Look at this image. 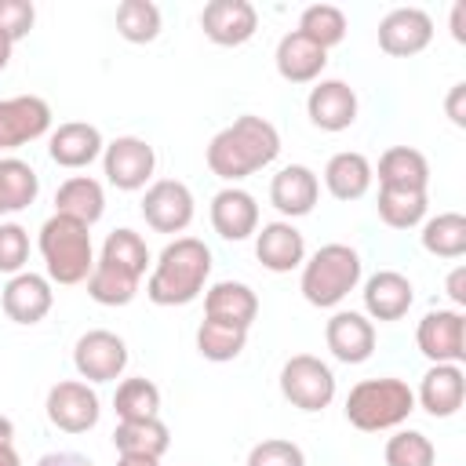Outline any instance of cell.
I'll use <instances>...</instances> for the list:
<instances>
[{
	"label": "cell",
	"instance_id": "6da1fadb",
	"mask_svg": "<svg viewBox=\"0 0 466 466\" xmlns=\"http://www.w3.org/2000/svg\"><path fill=\"white\" fill-rule=\"evenodd\" d=\"M277 153H280L277 127L266 116L244 113L208 142V167H211V175H218L226 182H240V178L255 175L258 167L273 164Z\"/></svg>",
	"mask_w": 466,
	"mask_h": 466
},
{
	"label": "cell",
	"instance_id": "7a4b0ae2",
	"mask_svg": "<svg viewBox=\"0 0 466 466\" xmlns=\"http://www.w3.org/2000/svg\"><path fill=\"white\" fill-rule=\"evenodd\" d=\"M211 277V248L197 237H175L149 273L146 295L157 306H186L193 302Z\"/></svg>",
	"mask_w": 466,
	"mask_h": 466
},
{
	"label": "cell",
	"instance_id": "3957f363",
	"mask_svg": "<svg viewBox=\"0 0 466 466\" xmlns=\"http://www.w3.org/2000/svg\"><path fill=\"white\" fill-rule=\"evenodd\" d=\"M91 226L69 218V215H51L40 226V255L47 266V280L55 284H84L95 269V251H91Z\"/></svg>",
	"mask_w": 466,
	"mask_h": 466
},
{
	"label": "cell",
	"instance_id": "277c9868",
	"mask_svg": "<svg viewBox=\"0 0 466 466\" xmlns=\"http://www.w3.org/2000/svg\"><path fill=\"white\" fill-rule=\"evenodd\" d=\"M411 411H415V393L404 379H393V375L364 379L346 397V419L364 433L397 430Z\"/></svg>",
	"mask_w": 466,
	"mask_h": 466
},
{
	"label": "cell",
	"instance_id": "5b68a950",
	"mask_svg": "<svg viewBox=\"0 0 466 466\" xmlns=\"http://www.w3.org/2000/svg\"><path fill=\"white\" fill-rule=\"evenodd\" d=\"M360 284V255L350 244H324L302 262L299 291L317 309H335Z\"/></svg>",
	"mask_w": 466,
	"mask_h": 466
},
{
	"label": "cell",
	"instance_id": "8992f818",
	"mask_svg": "<svg viewBox=\"0 0 466 466\" xmlns=\"http://www.w3.org/2000/svg\"><path fill=\"white\" fill-rule=\"evenodd\" d=\"M280 393L302 411H324L335 400V371L313 353H295L280 368Z\"/></svg>",
	"mask_w": 466,
	"mask_h": 466
},
{
	"label": "cell",
	"instance_id": "52a82bcc",
	"mask_svg": "<svg viewBox=\"0 0 466 466\" xmlns=\"http://www.w3.org/2000/svg\"><path fill=\"white\" fill-rule=\"evenodd\" d=\"M153 167H157V153L138 135H120L102 149V171H106L109 186H116L124 193L146 189V182L153 178Z\"/></svg>",
	"mask_w": 466,
	"mask_h": 466
},
{
	"label": "cell",
	"instance_id": "ba28073f",
	"mask_svg": "<svg viewBox=\"0 0 466 466\" xmlns=\"http://www.w3.org/2000/svg\"><path fill=\"white\" fill-rule=\"evenodd\" d=\"M44 411H47V422L62 433H87L102 408H98V393L80 382V379H62L47 390V400H44Z\"/></svg>",
	"mask_w": 466,
	"mask_h": 466
},
{
	"label": "cell",
	"instance_id": "9c48e42d",
	"mask_svg": "<svg viewBox=\"0 0 466 466\" xmlns=\"http://www.w3.org/2000/svg\"><path fill=\"white\" fill-rule=\"evenodd\" d=\"M73 368L87 382H113L127 368V342L116 331H84L73 346Z\"/></svg>",
	"mask_w": 466,
	"mask_h": 466
},
{
	"label": "cell",
	"instance_id": "30bf717a",
	"mask_svg": "<svg viewBox=\"0 0 466 466\" xmlns=\"http://www.w3.org/2000/svg\"><path fill=\"white\" fill-rule=\"evenodd\" d=\"M419 353L433 364H462L466 360V317L459 309H430L415 331Z\"/></svg>",
	"mask_w": 466,
	"mask_h": 466
},
{
	"label": "cell",
	"instance_id": "8fae6325",
	"mask_svg": "<svg viewBox=\"0 0 466 466\" xmlns=\"http://www.w3.org/2000/svg\"><path fill=\"white\" fill-rule=\"evenodd\" d=\"M142 218L157 233H182L193 222V193L178 178H160L142 197Z\"/></svg>",
	"mask_w": 466,
	"mask_h": 466
},
{
	"label": "cell",
	"instance_id": "7c38bea8",
	"mask_svg": "<svg viewBox=\"0 0 466 466\" xmlns=\"http://www.w3.org/2000/svg\"><path fill=\"white\" fill-rule=\"evenodd\" d=\"M200 29L218 47H240L258 29V11L248 0H211L200 11Z\"/></svg>",
	"mask_w": 466,
	"mask_h": 466
},
{
	"label": "cell",
	"instance_id": "4fadbf2b",
	"mask_svg": "<svg viewBox=\"0 0 466 466\" xmlns=\"http://www.w3.org/2000/svg\"><path fill=\"white\" fill-rule=\"evenodd\" d=\"M51 127V106L40 95L0 98V149H18Z\"/></svg>",
	"mask_w": 466,
	"mask_h": 466
},
{
	"label": "cell",
	"instance_id": "5bb4252c",
	"mask_svg": "<svg viewBox=\"0 0 466 466\" xmlns=\"http://www.w3.org/2000/svg\"><path fill=\"white\" fill-rule=\"evenodd\" d=\"M433 40V18L422 7H393L379 22V47L393 58H411Z\"/></svg>",
	"mask_w": 466,
	"mask_h": 466
},
{
	"label": "cell",
	"instance_id": "9a60e30c",
	"mask_svg": "<svg viewBox=\"0 0 466 466\" xmlns=\"http://www.w3.org/2000/svg\"><path fill=\"white\" fill-rule=\"evenodd\" d=\"M0 302H4L7 320H15V324H40L51 313V306H55V291H51L47 277L22 269V273H15L4 284V299Z\"/></svg>",
	"mask_w": 466,
	"mask_h": 466
},
{
	"label": "cell",
	"instance_id": "2e32d148",
	"mask_svg": "<svg viewBox=\"0 0 466 466\" xmlns=\"http://www.w3.org/2000/svg\"><path fill=\"white\" fill-rule=\"evenodd\" d=\"M324 342H328V350H331L335 360H342V364H364L375 353V324L364 313L339 309V313H331V320L324 328Z\"/></svg>",
	"mask_w": 466,
	"mask_h": 466
},
{
	"label": "cell",
	"instance_id": "e0dca14e",
	"mask_svg": "<svg viewBox=\"0 0 466 466\" xmlns=\"http://www.w3.org/2000/svg\"><path fill=\"white\" fill-rule=\"evenodd\" d=\"M317 197H320V182L313 175V167L306 164H288L273 175L269 182V204L284 215V218H302L317 208Z\"/></svg>",
	"mask_w": 466,
	"mask_h": 466
},
{
	"label": "cell",
	"instance_id": "ac0fdd59",
	"mask_svg": "<svg viewBox=\"0 0 466 466\" xmlns=\"http://www.w3.org/2000/svg\"><path fill=\"white\" fill-rule=\"evenodd\" d=\"M306 113L320 131H346L357 120V91L346 80H320L306 98Z\"/></svg>",
	"mask_w": 466,
	"mask_h": 466
},
{
	"label": "cell",
	"instance_id": "d6986e66",
	"mask_svg": "<svg viewBox=\"0 0 466 466\" xmlns=\"http://www.w3.org/2000/svg\"><path fill=\"white\" fill-rule=\"evenodd\" d=\"M106 149L102 142V131L95 124H84V120H69V124H58L47 138V153L58 167H87L91 160H98Z\"/></svg>",
	"mask_w": 466,
	"mask_h": 466
},
{
	"label": "cell",
	"instance_id": "ffe728a7",
	"mask_svg": "<svg viewBox=\"0 0 466 466\" xmlns=\"http://www.w3.org/2000/svg\"><path fill=\"white\" fill-rule=\"evenodd\" d=\"M211 226L222 240H248L258 229V204L248 189L226 186L211 197Z\"/></svg>",
	"mask_w": 466,
	"mask_h": 466
},
{
	"label": "cell",
	"instance_id": "44dd1931",
	"mask_svg": "<svg viewBox=\"0 0 466 466\" xmlns=\"http://www.w3.org/2000/svg\"><path fill=\"white\" fill-rule=\"evenodd\" d=\"M255 255L269 273H291L306 262V240L291 222H266L255 229Z\"/></svg>",
	"mask_w": 466,
	"mask_h": 466
},
{
	"label": "cell",
	"instance_id": "7402d4cb",
	"mask_svg": "<svg viewBox=\"0 0 466 466\" xmlns=\"http://www.w3.org/2000/svg\"><path fill=\"white\" fill-rule=\"evenodd\" d=\"M415 400L433 415V419H448L462 408L466 400V371L462 364H433L422 382H419V393Z\"/></svg>",
	"mask_w": 466,
	"mask_h": 466
},
{
	"label": "cell",
	"instance_id": "603a6c76",
	"mask_svg": "<svg viewBox=\"0 0 466 466\" xmlns=\"http://www.w3.org/2000/svg\"><path fill=\"white\" fill-rule=\"evenodd\" d=\"M415 302V288L397 269H379L364 284V309L371 320H400Z\"/></svg>",
	"mask_w": 466,
	"mask_h": 466
},
{
	"label": "cell",
	"instance_id": "cb8c5ba5",
	"mask_svg": "<svg viewBox=\"0 0 466 466\" xmlns=\"http://www.w3.org/2000/svg\"><path fill=\"white\" fill-rule=\"evenodd\" d=\"M273 62H277V73L288 84H313L328 66V51L317 47L313 40H306L299 29H291V33L280 36Z\"/></svg>",
	"mask_w": 466,
	"mask_h": 466
},
{
	"label": "cell",
	"instance_id": "d4e9b609",
	"mask_svg": "<svg viewBox=\"0 0 466 466\" xmlns=\"http://www.w3.org/2000/svg\"><path fill=\"white\" fill-rule=\"evenodd\" d=\"M204 317L233 328H251V320L258 317V295L244 280H218L204 295Z\"/></svg>",
	"mask_w": 466,
	"mask_h": 466
},
{
	"label": "cell",
	"instance_id": "484cf974",
	"mask_svg": "<svg viewBox=\"0 0 466 466\" xmlns=\"http://www.w3.org/2000/svg\"><path fill=\"white\" fill-rule=\"evenodd\" d=\"M371 178H375L371 160L364 153H353V149L335 153L324 167V186L335 200H360L371 189Z\"/></svg>",
	"mask_w": 466,
	"mask_h": 466
},
{
	"label": "cell",
	"instance_id": "4316f807",
	"mask_svg": "<svg viewBox=\"0 0 466 466\" xmlns=\"http://www.w3.org/2000/svg\"><path fill=\"white\" fill-rule=\"evenodd\" d=\"M102 211H106V193H102V182L91 175H73L55 193V215H69L84 226H95Z\"/></svg>",
	"mask_w": 466,
	"mask_h": 466
},
{
	"label": "cell",
	"instance_id": "83f0119b",
	"mask_svg": "<svg viewBox=\"0 0 466 466\" xmlns=\"http://www.w3.org/2000/svg\"><path fill=\"white\" fill-rule=\"evenodd\" d=\"M379 186L390 189H426L430 186V160L411 146H393L379 157Z\"/></svg>",
	"mask_w": 466,
	"mask_h": 466
},
{
	"label": "cell",
	"instance_id": "f1b7e54d",
	"mask_svg": "<svg viewBox=\"0 0 466 466\" xmlns=\"http://www.w3.org/2000/svg\"><path fill=\"white\" fill-rule=\"evenodd\" d=\"M138 280H142L138 273H131V269H124V266H116V262L98 255V262H95V269L87 277V295L98 306H127L138 295Z\"/></svg>",
	"mask_w": 466,
	"mask_h": 466
},
{
	"label": "cell",
	"instance_id": "f546056e",
	"mask_svg": "<svg viewBox=\"0 0 466 466\" xmlns=\"http://www.w3.org/2000/svg\"><path fill=\"white\" fill-rule=\"evenodd\" d=\"M113 448L120 455H149L160 459L171 448V433L160 419H135V422H116L113 430Z\"/></svg>",
	"mask_w": 466,
	"mask_h": 466
},
{
	"label": "cell",
	"instance_id": "4dcf8cb0",
	"mask_svg": "<svg viewBox=\"0 0 466 466\" xmlns=\"http://www.w3.org/2000/svg\"><path fill=\"white\" fill-rule=\"evenodd\" d=\"M422 248L437 258H462L466 255V218L459 211H444L422 222Z\"/></svg>",
	"mask_w": 466,
	"mask_h": 466
},
{
	"label": "cell",
	"instance_id": "1f68e13d",
	"mask_svg": "<svg viewBox=\"0 0 466 466\" xmlns=\"http://www.w3.org/2000/svg\"><path fill=\"white\" fill-rule=\"evenodd\" d=\"M244 346H248V328H233V324H222L211 317H204L197 328V350L204 360H215V364L237 360L244 353Z\"/></svg>",
	"mask_w": 466,
	"mask_h": 466
},
{
	"label": "cell",
	"instance_id": "d6a6232c",
	"mask_svg": "<svg viewBox=\"0 0 466 466\" xmlns=\"http://www.w3.org/2000/svg\"><path fill=\"white\" fill-rule=\"evenodd\" d=\"M426 189H390L382 186L379 189V218L390 226V229H411L426 218Z\"/></svg>",
	"mask_w": 466,
	"mask_h": 466
},
{
	"label": "cell",
	"instance_id": "836d02e7",
	"mask_svg": "<svg viewBox=\"0 0 466 466\" xmlns=\"http://www.w3.org/2000/svg\"><path fill=\"white\" fill-rule=\"evenodd\" d=\"M36 193H40L36 171L18 157H4L0 160V204H4V211L29 208L36 200Z\"/></svg>",
	"mask_w": 466,
	"mask_h": 466
},
{
	"label": "cell",
	"instance_id": "e575fe53",
	"mask_svg": "<svg viewBox=\"0 0 466 466\" xmlns=\"http://www.w3.org/2000/svg\"><path fill=\"white\" fill-rule=\"evenodd\" d=\"M113 408L120 422H135V419H157L160 415V390L149 379H124L113 393Z\"/></svg>",
	"mask_w": 466,
	"mask_h": 466
},
{
	"label": "cell",
	"instance_id": "d590c367",
	"mask_svg": "<svg viewBox=\"0 0 466 466\" xmlns=\"http://www.w3.org/2000/svg\"><path fill=\"white\" fill-rule=\"evenodd\" d=\"M116 33L127 44H149L160 36V7L153 0H120L116 4Z\"/></svg>",
	"mask_w": 466,
	"mask_h": 466
},
{
	"label": "cell",
	"instance_id": "8d00e7d4",
	"mask_svg": "<svg viewBox=\"0 0 466 466\" xmlns=\"http://www.w3.org/2000/svg\"><path fill=\"white\" fill-rule=\"evenodd\" d=\"M299 33L306 40H313L317 47L328 51V47L342 44V36H346V15L335 4H313V7H306L299 15Z\"/></svg>",
	"mask_w": 466,
	"mask_h": 466
},
{
	"label": "cell",
	"instance_id": "74e56055",
	"mask_svg": "<svg viewBox=\"0 0 466 466\" xmlns=\"http://www.w3.org/2000/svg\"><path fill=\"white\" fill-rule=\"evenodd\" d=\"M433 441L419 430H397L386 441V466H433Z\"/></svg>",
	"mask_w": 466,
	"mask_h": 466
},
{
	"label": "cell",
	"instance_id": "f35d334b",
	"mask_svg": "<svg viewBox=\"0 0 466 466\" xmlns=\"http://www.w3.org/2000/svg\"><path fill=\"white\" fill-rule=\"evenodd\" d=\"M102 258H109V262H116V266H124V269L142 277L146 266H149V248L135 229H113L106 237V244H102Z\"/></svg>",
	"mask_w": 466,
	"mask_h": 466
},
{
	"label": "cell",
	"instance_id": "ab89813d",
	"mask_svg": "<svg viewBox=\"0 0 466 466\" xmlns=\"http://www.w3.org/2000/svg\"><path fill=\"white\" fill-rule=\"evenodd\" d=\"M248 466H306V455L295 441L266 437L248 451Z\"/></svg>",
	"mask_w": 466,
	"mask_h": 466
},
{
	"label": "cell",
	"instance_id": "60d3db41",
	"mask_svg": "<svg viewBox=\"0 0 466 466\" xmlns=\"http://www.w3.org/2000/svg\"><path fill=\"white\" fill-rule=\"evenodd\" d=\"M29 262V233L18 222H0V273H22Z\"/></svg>",
	"mask_w": 466,
	"mask_h": 466
},
{
	"label": "cell",
	"instance_id": "b9f144b4",
	"mask_svg": "<svg viewBox=\"0 0 466 466\" xmlns=\"http://www.w3.org/2000/svg\"><path fill=\"white\" fill-rule=\"evenodd\" d=\"M36 22V7L29 0H0V29L11 36V40H22L29 36Z\"/></svg>",
	"mask_w": 466,
	"mask_h": 466
},
{
	"label": "cell",
	"instance_id": "7bdbcfd3",
	"mask_svg": "<svg viewBox=\"0 0 466 466\" xmlns=\"http://www.w3.org/2000/svg\"><path fill=\"white\" fill-rule=\"evenodd\" d=\"M444 109H448V120H451L455 127H466V84H451Z\"/></svg>",
	"mask_w": 466,
	"mask_h": 466
},
{
	"label": "cell",
	"instance_id": "ee69618b",
	"mask_svg": "<svg viewBox=\"0 0 466 466\" xmlns=\"http://www.w3.org/2000/svg\"><path fill=\"white\" fill-rule=\"evenodd\" d=\"M36 466H91V459H84L76 451H47Z\"/></svg>",
	"mask_w": 466,
	"mask_h": 466
},
{
	"label": "cell",
	"instance_id": "f6af8a7d",
	"mask_svg": "<svg viewBox=\"0 0 466 466\" xmlns=\"http://www.w3.org/2000/svg\"><path fill=\"white\" fill-rule=\"evenodd\" d=\"M448 295H451L455 306H466V266L451 269V277H448Z\"/></svg>",
	"mask_w": 466,
	"mask_h": 466
},
{
	"label": "cell",
	"instance_id": "bcb514c9",
	"mask_svg": "<svg viewBox=\"0 0 466 466\" xmlns=\"http://www.w3.org/2000/svg\"><path fill=\"white\" fill-rule=\"evenodd\" d=\"M462 15H466V4H455L451 7V36L462 44L466 40V33H462Z\"/></svg>",
	"mask_w": 466,
	"mask_h": 466
},
{
	"label": "cell",
	"instance_id": "7dc6e473",
	"mask_svg": "<svg viewBox=\"0 0 466 466\" xmlns=\"http://www.w3.org/2000/svg\"><path fill=\"white\" fill-rule=\"evenodd\" d=\"M11 444H15V422L0 415V448H11Z\"/></svg>",
	"mask_w": 466,
	"mask_h": 466
},
{
	"label": "cell",
	"instance_id": "c3c4849f",
	"mask_svg": "<svg viewBox=\"0 0 466 466\" xmlns=\"http://www.w3.org/2000/svg\"><path fill=\"white\" fill-rule=\"evenodd\" d=\"M116 466H160V459H149V455H120Z\"/></svg>",
	"mask_w": 466,
	"mask_h": 466
},
{
	"label": "cell",
	"instance_id": "681fc988",
	"mask_svg": "<svg viewBox=\"0 0 466 466\" xmlns=\"http://www.w3.org/2000/svg\"><path fill=\"white\" fill-rule=\"evenodd\" d=\"M11 47H15V40H11V36H7L4 29H0V69H4L7 62H11Z\"/></svg>",
	"mask_w": 466,
	"mask_h": 466
},
{
	"label": "cell",
	"instance_id": "f907efd6",
	"mask_svg": "<svg viewBox=\"0 0 466 466\" xmlns=\"http://www.w3.org/2000/svg\"><path fill=\"white\" fill-rule=\"evenodd\" d=\"M0 466H22V459H18L15 444H11V448H0Z\"/></svg>",
	"mask_w": 466,
	"mask_h": 466
},
{
	"label": "cell",
	"instance_id": "816d5d0a",
	"mask_svg": "<svg viewBox=\"0 0 466 466\" xmlns=\"http://www.w3.org/2000/svg\"><path fill=\"white\" fill-rule=\"evenodd\" d=\"M0 215H4V204H0Z\"/></svg>",
	"mask_w": 466,
	"mask_h": 466
}]
</instances>
